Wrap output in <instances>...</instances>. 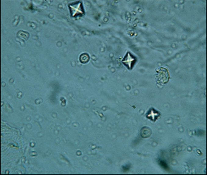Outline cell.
I'll return each mask as SVG.
<instances>
[{
  "label": "cell",
  "mask_w": 207,
  "mask_h": 175,
  "mask_svg": "<svg viewBox=\"0 0 207 175\" xmlns=\"http://www.w3.org/2000/svg\"><path fill=\"white\" fill-rule=\"evenodd\" d=\"M155 78L158 84L164 85L169 82L170 79V76L169 71L164 67H160L156 69Z\"/></svg>",
  "instance_id": "6da1fadb"
},
{
  "label": "cell",
  "mask_w": 207,
  "mask_h": 175,
  "mask_svg": "<svg viewBox=\"0 0 207 175\" xmlns=\"http://www.w3.org/2000/svg\"><path fill=\"white\" fill-rule=\"evenodd\" d=\"M137 61V59L135 57L130 54V52H128L127 54H125V57L123 59V64L124 65L127 66V67L129 69H133V65L135 64V62Z\"/></svg>",
  "instance_id": "7a4b0ae2"
},
{
  "label": "cell",
  "mask_w": 207,
  "mask_h": 175,
  "mask_svg": "<svg viewBox=\"0 0 207 175\" xmlns=\"http://www.w3.org/2000/svg\"><path fill=\"white\" fill-rule=\"evenodd\" d=\"M18 37L24 40H27L29 38V33L26 31H20L18 32Z\"/></svg>",
  "instance_id": "3957f363"
},
{
  "label": "cell",
  "mask_w": 207,
  "mask_h": 175,
  "mask_svg": "<svg viewBox=\"0 0 207 175\" xmlns=\"http://www.w3.org/2000/svg\"><path fill=\"white\" fill-rule=\"evenodd\" d=\"M89 59V55L86 54V53H83V54H82L80 55V61L82 62V63L83 64H85L87 63Z\"/></svg>",
  "instance_id": "277c9868"
}]
</instances>
